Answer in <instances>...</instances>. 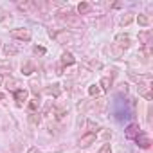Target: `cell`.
<instances>
[{"label":"cell","mask_w":153,"mask_h":153,"mask_svg":"<svg viewBox=\"0 0 153 153\" xmlns=\"http://www.w3.org/2000/svg\"><path fill=\"white\" fill-rule=\"evenodd\" d=\"M94 140H96V131H90V133H87L85 137L79 139V146H88V144H92Z\"/></svg>","instance_id":"4"},{"label":"cell","mask_w":153,"mask_h":153,"mask_svg":"<svg viewBox=\"0 0 153 153\" xmlns=\"http://www.w3.org/2000/svg\"><path fill=\"white\" fill-rule=\"evenodd\" d=\"M114 115H115V119L117 121H124V119H128L130 117V108H128V105L123 101V99H115V103H114Z\"/></svg>","instance_id":"1"},{"label":"cell","mask_w":153,"mask_h":153,"mask_svg":"<svg viewBox=\"0 0 153 153\" xmlns=\"http://www.w3.org/2000/svg\"><path fill=\"white\" fill-rule=\"evenodd\" d=\"M78 11H79L81 15H85V13H88V11H90V4H87V2H81V4L78 6Z\"/></svg>","instance_id":"8"},{"label":"cell","mask_w":153,"mask_h":153,"mask_svg":"<svg viewBox=\"0 0 153 153\" xmlns=\"http://www.w3.org/2000/svg\"><path fill=\"white\" fill-rule=\"evenodd\" d=\"M38 108V103H36V99H31V105H29V110L33 112V110H36Z\"/></svg>","instance_id":"14"},{"label":"cell","mask_w":153,"mask_h":153,"mask_svg":"<svg viewBox=\"0 0 153 153\" xmlns=\"http://www.w3.org/2000/svg\"><path fill=\"white\" fill-rule=\"evenodd\" d=\"M11 36L27 42V40H31V31H29V29H13V31H11Z\"/></svg>","instance_id":"2"},{"label":"cell","mask_w":153,"mask_h":153,"mask_svg":"<svg viewBox=\"0 0 153 153\" xmlns=\"http://www.w3.org/2000/svg\"><path fill=\"white\" fill-rule=\"evenodd\" d=\"M135 139H137V142H139V146H140V148H149V144H151V142H149V139H148L146 135H142V133H139Z\"/></svg>","instance_id":"6"},{"label":"cell","mask_w":153,"mask_h":153,"mask_svg":"<svg viewBox=\"0 0 153 153\" xmlns=\"http://www.w3.org/2000/svg\"><path fill=\"white\" fill-rule=\"evenodd\" d=\"M15 97H16V103H18V106H22V105L27 101V92H25L24 88H18V90L15 92Z\"/></svg>","instance_id":"3"},{"label":"cell","mask_w":153,"mask_h":153,"mask_svg":"<svg viewBox=\"0 0 153 153\" xmlns=\"http://www.w3.org/2000/svg\"><path fill=\"white\" fill-rule=\"evenodd\" d=\"M99 153H112V148H110V144H105V146L99 149Z\"/></svg>","instance_id":"13"},{"label":"cell","mask_w":153,"mask_h":153,"mask_svg":"<svg viewBox=\"0 0 153 153\" xmlns=\"http://www.w3.org/2000/svg\"><path fill=\"white\" fill-rule=\"evenodd\" d=\"M24 74H33V65L31 63H25V67H22Z\"/></svg>","instance_id":"10"},{"label":"cell","mask_w":153,"mask_h":153,"mask_svg":"<svg viewBox=\"0 0 153 153\" xmlns=\"http://www.w3.org/2000/svg\"><path fill=\"white\" fill-rule=\"evenodd\" d=\"M130 20H131V16H126V18H123V24H128Z\"/></svg>","instance_id":"17"},{"label":"cell","mask_w":153,"mask_h":153,"mask_svg":"<svg viewBox=\"0 0 153 153\" xmlns=\"http://www.w3.org/2000/svg\"><path fill=\"white\" fill-rule=\"evenodd\" d=\"M2 99H4V94H0V101H2Z\"/></svg>","instance_id":"18"},{"label":"cell","mask_w":153,"mask_h":153,"mask_svg":"<svg viewBox=\"0 0 153 153\" xmlns=\"http://www.w3.org/2000/svg\"><path fill=\"white\" fill-rule=\"evenodd\" d=\"M63 114H67V108H58V110H56V117H58V119H61Z\"/></svg>","instance_id":"12"},{"label":"cell","mask_w":153,"mask_h":153,"mask_svg":"<svg viewBox=\"0 0 153 153\" xmlns=\"http://www.w3.org/2000/svg\"><path fill=\"white\" fill-rule=\"evenodd\" d=\"M88 94H90V96H97V94H99V88H97V85H94V87H90V90H88Z\"/></svg>","instance_id":"11"},{"label":"cell","mask_w":153,"mask_h":153,"mask_svg":"<svg viewBox=\"0 0 153 153\" xmlns=\"http://www.w3.org/2000/svg\"><path fill=\"white\" fill-rule=\"evenodd\" d=\"M29 153H40V149H38V148H31Z\"/></svg>","instance_id":"16"},{"label":"cell","mask_w":153,"mask_h":153,"mask_svg":"<svg viewBox=\"0 0 153 153\" xmlns=\"http://www.w3.org/2000/svg\"><path fill=\"white\" fill-rule=\"evenodd\" d=\"M139 24H140V25H149V16L139 15Z\"/></svg>","instance_id":"9"},{"label":"cell","mask_w":153,"mask_h":153,"mask_svg":"<svg viewBox=\"0 0 153 153\" xmlns=\"http://www.w3.org/2000/svg\"><path fill=\"white\" fill-rule=\"evenodd\" d=\"M4 51H6V54H15L16 52V49H13V47H6Z\"/></svg>","instance_id":"15"},{"label":"cell","mask_w":153,"mask_h":153,"mask_svg":"<svg viewBox=\"0 0 153 153\" xmlns=\"http://www.w3.org/2000/svg\"><path fill=\"white\" fill-rule=\"evenodd\" d=\"M139 135V126L137 124H130L128 128H126V137L128 139H135Z\"/></svg>","instance_id":"5"},{"label":"cell","mask_w":153,"mask_h":153,"mask_svg":"<svg viewBox=\"0 0 153 153\" xmlns=\"http://www.w3.org/2000/svg\"><path fill=\"white\" fill-rule=\"evenodd\" d=\"M61 63H63V65H72V63H74V56H72L70 52H63V56H61Z\"/></svg>","instance_id":"7"}]
</instances>
